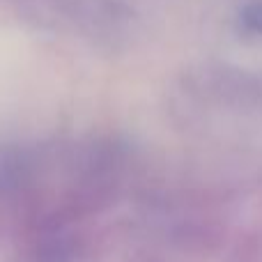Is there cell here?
I'll list each match as a JSON object with an SVG mask.
<instances>
[{"label":"cell","instance_id":"cell-2","mask_svg":"<svg viewBox=\"0 0 262 262\" xmlns=\"http://www.w3.org/2000/svg\"><path fill=\"white\" fill-rule=\"evenodd\" d=\"M239 23L244 26L246 32L262 35V0H253V3H249L244 9H242Z\"/></svg>","mask_w":262,"mask_h":262},{"label":"cell","instance_id":"cell-1","mask_svg":"<svg viewBox=\"0 0 262 262\" xmlns=\"http://www.w3.org/2000/svg\"><path fill=\"white\" fill-rule=\"evenodd\" d=\"M28 172V157L16 147L0 149V193H12L23 186Z\"/></svg>","mask_w":262,"mask_h":262}]
</instances>
